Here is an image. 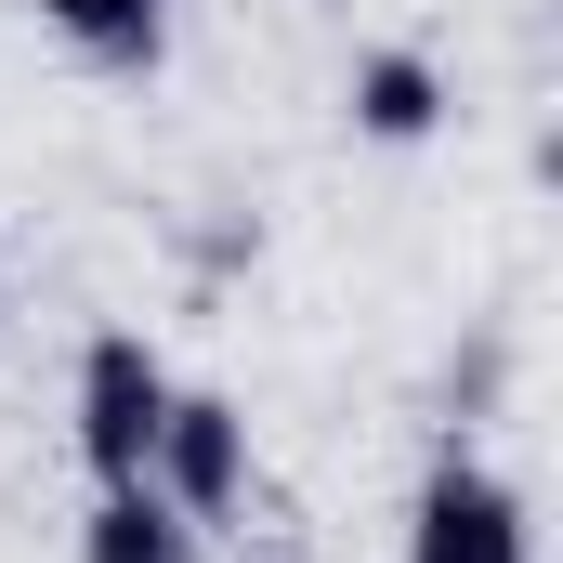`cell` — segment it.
Returning <instances> with one entry per match:
<instances>
[{
  "instance_id": "obj_3",
  "label": "cell",
  "mask_w": 563,
  "mask_h": 563,
  "mask_svg": "<svg viewBox=\"0 0 563 563\" xmlns=\"http://www.w3.org/2000/svg\"><path fill=\"white\" fill-rule=\"evenodd\" d=\"M144 485L184 511V525H223L236 498H250V420L223 407V394H170V420H157V459H144Z\"/></svg>"
},
{
  "instance_id": "obj_7",
  "label": "cell",
  "mask_w": 563,
  "mask_h": 563,
  "mask_svg": "<svg viewBox=\"0 0 563 563\" xmlns=\"http://www.w3.org/2000/svg\"><path fill=\"white\" fill-rule=\"evenodd\" d=\"M0 301H13V250H0Z\"/></svg>"
},
{
  "instance_id": "obj_1",
  "label": "cell",
  "mask_w": 563,
  "mask_h": 563,
  "mask_svg": "<svg viewBox=\"0 0 563 563\" xmlns=\"http://www.w3.org/2000/svg\"><path fill=\"white\" fill-rule=\"evenodd\" d=\"M170 394H184V380L144 354V328H106V341L79 354V459H92V485H144Z\"/></svg>"
},
{
  "instance_id": "obj_2",
  "label": "cell",
  "mask_w": 563,
  "mask_h": 563,
  "mask_svg": "<svg viewBox=\"0 0 563 563\" xmlns=\"http://www.w3.org/2000/svg\"><path fill=\"white\" fill-rule=\"evenodd\" d=\"M525 551H538L525 498H511L472 445H445L420 472V498H407V563H525Z\"/></svg>"
},
{
  "instance_id": "obj_6",
  "label": "cell",
  "mask_w": 563,
  "mask_h": 563,
  "mask_svg": "<svg viewBox=\"0 0 563 563\" xmlns=\"http://www.w3.org/2000/svg\"><path fill=\"white\" fill-rule=\"evenodd\" d=\"M53 13V40L79 53V66H106V79H144L157 53H170V0H40Z\"/></svg>"
},
{
  "instance_id": "obj_4",
  "label": "cell",
  "mask_w": 563,
  "mask_h": 563,
  "mask_svg": "<svg viewBox=\"0 0 563 563\" xmlns=\"http://www.w3.org/2000/svg\"><path fill=\"white\" fill-rule=\"evenodd\" d=\"M79 563H210V525H184L157 485H92Z\"/></svg>"
},
{
  "instance_id": "obj_5",
  "label": "cell",
  "mask_w": 563,
  "mask_h": 563,
  "mask_svg": "<svg viewBox=\"0 0 563 563\" xmlns=\"http://www.w3.org/2000/svg\"><path fill=\"white\" fill-rule=\"evenodd\" d=\"M341 106H354V132H367V144H432V119H445V79H432V53H354Z\"/></svg>"
}]
</instances>
